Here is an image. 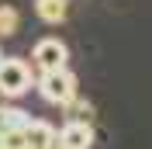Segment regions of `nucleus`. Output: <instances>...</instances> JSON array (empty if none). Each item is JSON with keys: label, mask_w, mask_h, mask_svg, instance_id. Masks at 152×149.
Returning a JSON list of instances; mask_svg holds the SVG:
<instances>
[{"label": "nucleus", "mask_w": 152, "mask_h": 149, "mask_svg": "<svg viewBox=\"0 0 152 149\" xmlns=\"http://www.w3.org/2000/svg\"><path fill=\"white\" fill-rule=\"evenodd\" d=\"M38 94H42V101L56 104V108H69L76 101L80 87H76V76L69 69H56V73H42L38 76Z\"/></svg>", "instance_id": "obj_1"}, {"label": "nucleus", "mask_w": 152, "mask_h": 149, "mask_svg": "<svg viewBox=\"0 0 152 149\" xmlns=\"http://www.w3.org/2000/svg\"><path fill=\"white\" fill-rule=\"evenodd\" d=\"M35 83V76H31V66L18 56H4L0 63V94L4 97H24Z\"/></svg>", "instance_id": "obj_2"}, {"label": "nucleus", "mask_w": 152, "mask_h": 149, "mask_svg": "<svg viewBox=\"0 0 152 149\" xmlns=\"http://www.w3.org/2000/svg\"><path fill=\"white\" fill-rule=\"evenodd\" d=\"M66 59H69V49L62 38H38L35 49H31V63L42 69V73H56V69H66Z\"/></svg>", "instance_id": "obj_3"}, {"label": "nucleus", "mask_w": 152, "mask_h": 149, "mask_svg": "<svg viewBox=\"0 0 152 149\" xmlns=\"http://www.w3.org/2000/svg\"><path fill=\"white\" fill-rule=\"evenodd\" d=\"M59 139H62L66 149H90L94 146V128H90V121L69 118L66 125H62V132H59Z\"/></svg>", "instance_id": "obj_4"}, {"label": "nucleus", "mask_w": 152, "mask_h": 149, "mask_svg": "<svg viewBox=\"0 0 152 149\" xmlns=\"http://www.w3.org/2000/svg\"><path fill=\"white\" fill-rule=\"evenodd\" d=\"M56 132L59 128H52V125L42 121V118H28V125H24V135H28V146L31 149H45L48 142L56 139Z\"/></svg>", "instance_id": "obj_5"}, {"label": "nucleus", "mask_w": 152, "mask_h": 149, "mask_svg": "<svg viewBox=\"0 0 152 149\" xmlns=\"http://www.w3.org/2000/svg\"><path fill=\"white\" fill-rule=\"evenodd\" d=\"M35 14L45 24H62L69 18V0H35Z\"/></svg>", "instance_id": "obj_6"}, {"label": "nucleus", "mask_w": 152, "mask_h": 149, "mask_svg": "<svg viewBox=\"0 0 152 149\" xmlns=\"http://www.w3.org/2000/svg\"><path fill=\"white\" fill-rule=\"evenodd\" d=\"M28 125V114L21 111V108H10V104H0V139L7 135V132H18Z\"/></svg>", "instance_id": "obj_7"}, {"label": "nucleus", "mask_w": 152, "mask_h": 149, "mask_svg": "<svg viewBox=\"0 0 152 149\" xmlns=\"http://www.w3.org/2000/svg\"><path fill=\"white\" fill-rule=\"evenodd\" d=\"M21 31V14L10 4H0V38H10Z\"/></svg>", "instance_id": "obj_8"}, {"label": "nucleus", "mask_w": 152, "mask_h": 149, "mask_svg": "<svg viewBox=\"0 0 152 149\" xmlns=\"http://www.w3.org/2000/svg\"><path fill=\"white\" fill-rule=\"evenodd\" d=\"M45 149H66V146H62V139H59V132H56V139L48 142V146H45Z\"/></svg>", "instance_id": "obj_9"}, {"label": "nucleus", "mask_w": 152, "mask_h": 149, "mask_svg": "<svg viewBox=\"0 0 152 149\" xmlns=\"http://www.w3.org/2000/svg\"><path fill=\"white\" fill-rule=\"evenodd\" d=\"M0 63H4V56H0Z\"/></svg>", "instance_id": "obj_10"}, {"label": "nucleus", "mask_w": 152, "mask_h": 149, "mask_svg": "<svg viewBox=\"0 0 152 149\" xmlns=\"http://www.w3.org/2000/svg\"><path fill=\"white\" fill-rule=\"evenodd\" d=\"M24 149H31V146H24Z\"/></svg>", "instance_id": "obj_11"}]
</instances>
